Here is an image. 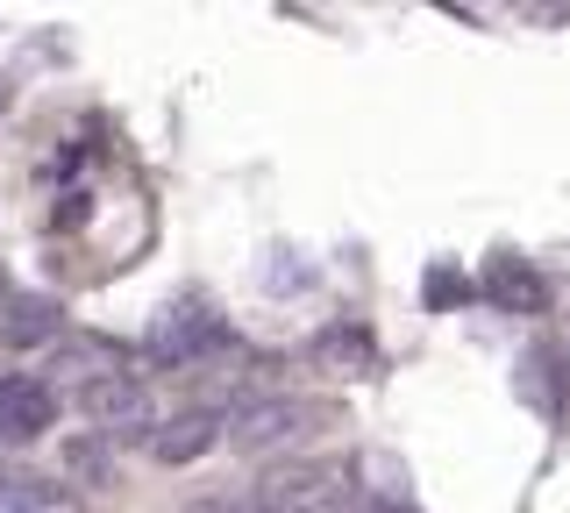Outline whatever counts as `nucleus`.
Wrapping results in <instances>:
<instances>
[{
  "instance_id": "39448f33",
  "label": "nucleus",
  "mask_w": 570,
  "mask_h": 513,
  "mask_svg": "<svg viewBox=\"0 0 570 513\" xmlns=\"http://www.w3.org/2000/svg\"><path fill=\"white\" fill-rule=\"evenodd\" d=\"M50 421H58V393H50L43 378H29V371L0 378V450H22Z\"/></svg>"
},
{
  "instance_id": "20e7f679",
  "label": "nucleus",
  "mask_w": 570,
  "mask_h": 513,
  "mask_svg": "<svg viewBox=\"0 0 570 513\" xmlns=\"http://www.w3.org/2000/svg\"><path fill=\"white\" fill-rule=\"evenodd\" d=\"M207 349H222V322L200 307V299H178L150 322V357L157 364H200Z\"/></svg>"
},
{
  "instance_id": "f257e3e1",
  "label": "nucleus",
  "mask_w": 570,
  "mask_h": 513,
  "mask_svg": "<svg viewBox=\"0 0 570 513\" xmlns=\"http://www.w3.org/2000/svg\"><path fill=\"white\" fill-rule=\"evenodd\" d=\"M249 513H350V477L343 464H321V456H293V464L264 471Z\"/></svg>"
},
{
  "instance_id": "7ed1b4c3",
  "label": "nucleus",
  "mask_w": 570,
  "mask_h": 513,
  "mask_svg": "<svg viewBox=\"0 0 570 513\" xmlns=\"http://www.w3.org/2000/svg\"><path fill=\"white\" fill-rule=\"evenodd\" d=\"M321 421V406L314 399H249L228 414V450H243V456H264V450H278V442H293L299 428H314Z\"/></svg>"
},
{
  "instance_id": "1a4fd4ad",
  "label": "nucleus",
  "mask_w": 570,
  "mask_h": 513,
  "mask_svg": "<svg viewBox=\"0 0 570 513\" xmlns=\"http://www.w3.org/2000/svg\"><path fill=\"white\" fill-rule=\"evenodd\" d=\"M485 293L499 299V307H513V314H542V299H549V286L528 272L521 257H492V272H485Z\"/></svg>"
},
{
  "instance_id": "6e6552de",
  "label": "nucleus",
  "mask_w": 570,
  "mask_h": 513,
  "mask_svg": "<svg viewBox=\"0 0 570 513\" xmlns=\"http://www.w3.org/2000/svg\"><path fill=\"white\" fill-rule=\"evenodd\" d=\"M228 421H214V414H178L171 428H157L150 435V456L157 464H193V456H207L214 442H222Z\"/></svg>"
},
{
  "instance_id": "423d86ee",
  "label": "nucleus",
  "mask_w": 570,
  "mask_h": 513,
  "mask_svg": "<svg viewBox=\"0 0 570 513\" xmlns=\"http://www.w3.org/2000/svg\"><path fill=\"white\" fill-rule=\"evenodd\" d=\"M65 335V307L43 293H14L8 314H0V343L8 349H36V343H58Z\"/></svg>"
},
{
  "instance_id": "9d476101",
  "label": "nucleus",
  "mask_w": 570,
  "mask_h": 513,
  "mask_svg": "<svg viewBox=\"0 0 570 513\" xmlns=\"http://www.w3.org/2000/svg\"><path fill=\"white\" fill-rule=\"evenodd\" d=\"M186 513H249V506H243V500H193Z\"/></svg>"
},
{
  "instance_id": "f03ea898",
  "label": "nucleus",
  "mask_w": 570,
  "mask_h": 513,
  "mask_svg": "<svg viewBox=\"0 0 570 513\" xmlns=\"http://www.w3.org/2000/svg\"><path fill=\"white\" fill-rule=\"evenodd\" d=\"M79 406L100 435H150L157 428V399L136 371H100V378L79 385Z\"/></svg>"
},
{
  "instance_id": "0eeeda50",
  "label": "nucleus",
  "mask_w": 570,
  "mask_h": 513,
  "mask_svg": "<svg viewBox=\"0 0 570 513\" xmlns=\"http://www.w3.org/2000/svg\"><path fill=\"white\" fill-rule=\"evenodd\" d=\"M0 513H86L79 506V492H65L58 477H43V471H0Z\"/></svg>"
}]
</instances>
